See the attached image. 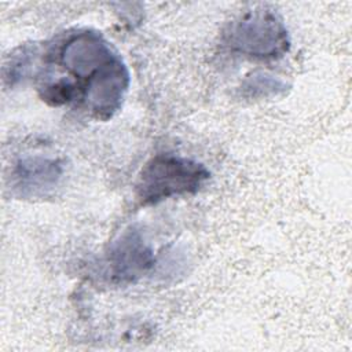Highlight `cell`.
<instances>
[{
	"mask_svg": "<svg viewBox=\"0 0 352 352\" xmlns=\"http://www.w3.org/2000/svg\"><path fill=\"white\" fill-rule=\"evenodd\" d=\"M56 54L59 65L73 77L59 78L70 88L74 102L81 98L82 91L85 104L95 117H111L121 106L129 76L109 43L98 33L82 30L69 36Z\"/></svg>",
	"mask_w": 352,
	"mask_h": 352,
	"instance_id": "1",
	"label": "cell"
},
{
	"mask_svg": "<svg viewBox=\"0 0 352 352\" xmlns=\"http://www.w3.org/2000/svg\"><path fill=\"white\" fill-rule=\"evenodd\" d=\"M205 165L173 154H158L142 168L136 182V198L142 205L195 194L209 180Z\"/></svg>",
	"mask_w": 352,
	"mask_h": 352,
	"instance_id": "2",
	"label": "cell"
},
{
	"mask_svg": "<svg viewBox=\"0 0 352 352\" xmlns=\"http://www.w3.org/2000/svg\"><path fill=\"white\" fill-rule=\"evenodd\" d=\"M228 44L239 54L257 59L283 56L290 45L282 19L270 10H254L231 26Z\"/></svg>",
	"mask_w": 352,
	"mask_h": 352,
	"instance_id": "3",
	"label": "cell"
},
{
	"mask_svg": "<svg viewBox=\"0 0 352 352\" xmlns=\"http://www.w3.org/2000/svg\"><path fill=\"white\" fill-rule=\"evenodd\" d=\"M107 265L113 280L120 283L135 282L154 265V254L142 235L129 230L111 245Z\"/></svg>",
	"mask_w": 352,
	"mask_h": 352,
	"instance_id": "4",
	"label": "cell"
},
{
	"mask_svg": "<svg viewBox=\"0 0 352 352\" xmlns=\"http://www.w3.org/2000/svg\"><path fill=\"white\" fill-rule=\"evenodd\" d=\"M63 175L62 164L41 155L21 158L12 170V186L22 197H43L55 188Z\"/></svg>",
	"mask_w": 352,
	"mask_h": 352,
	"instance_id": "5",
	"label": "cell"
},
{
	"mask_svg": "<svg viewBox=\"0 0 352 352\" xmlns=\"http://www.w3.org/2000/svg\"><path fill=\"white\" fill-rule=\"evenodd\" d=\"M245 88H253V91H258L261 95L265 92H275L279 88H283V84L279 80L271 78V76H253V78L248 80V87Z\"/></svg>",
	"mask_w": 352,
	"mask_h": 352,
	"instance_id": "6",
	"label": "cell"
}]
</instances>
